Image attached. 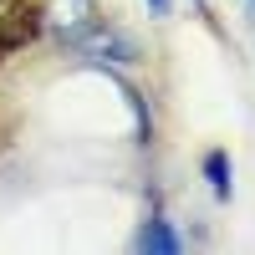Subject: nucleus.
Instances as JSON below:
<instances>
[{"label": "nucleus", "instance_id": "5", "mask_svg": "<svg viewBox=\"0 0 255 255\" xmlns=\"http://www.w3.org/2000/svg\"><path fill=\"white\" fill-rule=\"evenodd\" d=\"M204 179L215 189V199H230V158H225V148H209L204 153Z\"/></svg>", "mask_w": 255, "mask_h": 255}, {"label": "nucleus", "instance_id": "4", "mask_svg": "<svg viewBox=\"0 0 255 255\" xmlns=\"http://www.w3.org/2000/svg\"><path fill=\"white\" fill-rule=\"evenodd\" d=\"M138 250H148V255H179L184 250V240L168 230V220H148L143 230H138V240H133Z\"/></svg>", "mask_w": 255, "mask_h": 255}, {"label": "nucleus", "instance_id": "3", "mask_svg": "<svg viewBox=\"0 0 255 255\" xmlns=\"http://www.w3.org/2000/svg\"><path fill=\"white\" fill-rule=\"evenodd\" d=\"M92 20H102L97 0H51V5L41 10V26H46V31H56V36H61V46H67L77 31H87Z\"/></svg>", "mask_w": 255, "mask_h": 255}, {"label": "nucleus", "instance_id": "1", "mask_svg": "<svg viewBox=\"0 0 255 255\" xmlns=\"http://www.w3.org/2000/svg\"><path fill=\"white\" fill-rule=\"evenodd\" d=\"M36 36H41V10L31 0H0V61L31 46Z\"/></svg>", "mask_w": 255, "mask_h": 255}, {"label": "nucleus", "instance_id": "7", "mask_svg": "<svg viewBox=\"0 0 255 255\" xmlns=\"http://www.w3.org/2000/svg\"><path fill=\"white\" fill-rule=\"evenodd\" d=\"M250 10H255V0H250Z\"/></svg>", "mask_w": 255, "mask_h": 255}, {"label": "nucleus", "instance_id": "2", "mask_svg": "<svg viewBox=\"0 0 255 255\" xmlns=\"http://www.w3.org/2000/svg\"><path fill=\"white\" fill-rule=\"evenodd\" d=\"M67 46H77L82 56H97V61H138V41L113 31V26H102V20H92L87 31H77Z\"/></svg>", "mask_w": 255, "mask_h": 255}, {"label": "nucleus", "instance_id": "6", "mask_svg": "<svg viewBox=\"0 0 255 255\" xmlns=\"http://www.w3.org/2000/svg\"><path fill=\"white\" fill-rule=\"evenodd\" d=\"M148 5H153V15H168V5H174V0H148Z\"/></svg>", "mask_w": 255, "mask_h": 255}]
</instances>
